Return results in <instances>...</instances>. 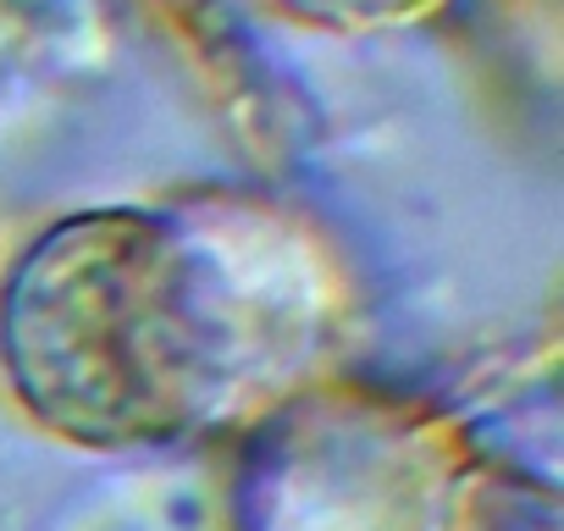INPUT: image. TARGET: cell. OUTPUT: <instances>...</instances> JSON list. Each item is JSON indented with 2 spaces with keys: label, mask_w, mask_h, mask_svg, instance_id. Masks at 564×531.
Segmentation results:
<instances>
[{
  "label": "cell",
  "mask_w": 564,
  "mask_h": 531,
  "mask_svg": "<svg viewBox=\"0 0 564 531\" xmlns=\"http://www.w3.org/2000/svg\"><path fill=\"white\" fill-rule=\"evenodd\" d=\"M344 316V260L271 199L84 205L0 266V393L89 454L216 443L322 377Z\"/></svg>",
  "instance_id": "cell-1"
},
{
  "label": "cell",
  "mask_w": 564,
  "mask_h": 531,
  "mask_svg": "<svg viewBox=\"0 0 564 531\" xmlns=\"http://www.w3.org/2000/svg\"><path fill=\"white\" fill-rule=\"evenodd\" d=\"M476 481L448 410L322 371L232 432L221 531H470Z\"/></svg>",
  "instance_id": "cell-2"
},
{
  "label": "cell",
  "mask_w": 564,
  "mask_h": 531,
  "mask_svg": "<svg viewBox=\"0 0 564 531\" xmlns=\"http://www.w3.org/2000/svg\"><path fill=\"white\" fill-rule=\"evenodd\" d=\"M271 7L311 34L382 40V34H410L421 23H437L459 0H271Z\"/></svg>",
  "instance_id": "cell-3"
}]
</instances>
